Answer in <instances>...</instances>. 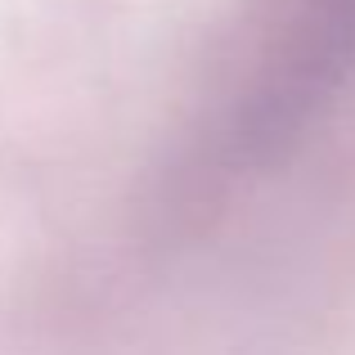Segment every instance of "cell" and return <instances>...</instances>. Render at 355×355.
I'll list each match as a JSON object with an SVG mask.
<instances>
[{"label":"cell","instance_id":"6da1fadb","mask_svg":"<svg viewBox=\"0 0 355 355\" xmlns=\"http://www.w3.org/2000/svg\"><path fill=\"white\" fill-rule=\"evenodd\" d=\"M355 81V0H302L230 113V157H284Z\"/></svg>","mask_w":355,"mask_h":355}]
</instances>
